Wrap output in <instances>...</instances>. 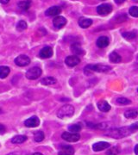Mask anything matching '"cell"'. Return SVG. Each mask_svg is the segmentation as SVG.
<instances>
[{
	"label": "cell",
	"mask_w": 138,
	"mask_h": 155,
	"mask_svg": "<svg viewBox=\"0 0 138 155\" xmlns=\"http://www.w3.org/2000/svg\"><path fill=\"white\" fill-rule=\"evenodd\" d=\"M116 1V4H118V5H121V4H123V3H124L126 0H115Z\"/></svg>",
	"instance_id": "obj_34"
},
{
	"label": "cell",
	"mask_w": 138,
	"mask_h": 155,
	"mask_svg": "<svg viewBox=\"0 0 138 155\" xmlns=\"http://www.w3.org/2000/svg\"><path fill=\"white\" fill-rule=\"evenodd\" d=\"M98 108L102 112H108L110 110V105L105 100L99 101L98 103Z\"/></svg>",
	"instance_id": "obj_17"
},
{
	"label": "cell",
	"mask_w": 138,
	"mask_h": 155,
	"mask_svg": "<svg viewBox=\"0 0 138 155\" xmlns=\"http://www.w3.org/2000/svg\"><path fill=\"white\" fill-rule=\"evenodd\" d=\"M130 128L133 130V132H135L136 130H138V122L133 123L132 125L130 126Z\"/></svg>",
	"instance_id": "obj_32"
},
{
	"label": "cell",
	"mask_w": 138,
	"mask_h": 155,
	"mask_svg": "<svg viewBox=\"0 0 138 155\" xmlns=\"http://www.w3.org/2000/svg\"><path fill=\"white\" fill-rule=\"evenodd\" d=\"M81 125L79 123H76V124H72L71 126L68 127V130L71 131V133H78L81 130Z\"/></svg>",
	"instance_id": "obj_26"
},
{
	"label": "cell",
	"mask_w": 138,
	"mask_h": 155,
	"mask_svg": "<svg viewBox=\"0 0 138 155\" xmlns=\"http://www.w3.org/2000/svg\"><path fill=\"white\" fill-rule=\"evenodd\" d=\"M15 63L18 67H26L30 63V59L27 55L21 54L15 59Z\"/></svg>",
	"instance_id": "obj_6"
},
{
	"label": "cell",
	"mask_w": 138,
	"mask_h": 155,
	"mask_svg": "<svg viewBox=\"0 0 138 155\" xmlns=\"http://www.w3.org/2000/svg\"><path fill=\"white\" fill-rule=\"evenodd\" d=\"M39 124H40V120L35 116H31L30 118H29L24 122V125L28 127H35L39 126Z\"/></svg>",
	"instance_id": "obj_9"
},
{
	"label": "cell",
	"mask_w": 138,
	"mask_h": 155,
	"mask_svg": "<svg viewBox=\"0 0 138 155\" xmlns=\"http://www.w3.org/2000/svg\"><path fill=\"white\" fill-rule=\"evenodd\" d=\"M137 91H138V90H137Z\"/></svg>",
	"instance_id": "obj_40"
},
{
	"label": "cell",
	"mask_w": 138,
	"mask_h": 155,
	"mask_svg": "<svg viewBox=\"0 0 138 155\" xmlns=\"http://www.w3.org/2000/svg\"><path fill=\"white\" fill-rule=\"evenodd\" d=\"M2 112H3V111H2V109H1V108H0V114H1V113H2Z\"/></svg>",
	"instance_id": "obj_39"
},
{
	"label": "cell",
	"mask_w": 138,
	"mask_h": 155,
	"mask_svg": "<svg viewBox=\"0 0 138 155\" xmlns=\"http://www.w3.org/2000/svg\"><path fill=\"white\" fill-rule=\"evenodd\" d=\"M138 116V111L136 110H129L126 112H124V116L128 119H133L136 118Z\"/></svg>",
	"instance_id": "obj_24"
},
{
	"label": "cell",
	"mask_w": 138,
	"mask_h": 155,
	"mask_svg": "<svg viewBox=\"0 0 138 155\" xmlns=\"http://www.w3.org/2000/svg\"><path fill=\"white\" fill-rule=\"evenodd\" d=\"M53 55V49L50 47H44L39 53V57L42 59H49Z\"/></svg>",
	"instance_id": "obj_10"
},
{
	"label": "cell",
	"mask_w": 138,
	"mask_h": 155,
	"mask_svg": "<svg viewBox=\"0 0 138 155\" xmlns=\"http://www.w3.org/2000/svg\"><path fill=\"white\" fill-rule=\"evenodd\" d=\"M57 82V80L54 77H46L42 79L41 83L44 85H51V84H55Z\"/></svg>",
	"instance_id": "obj_22"
},
{
	"label": "cell",
	"mask_w": 138,
	"mask_h": 155,
	"mask_svg": "<svg viewBox=\"0 0 138 155\" xmlns=\"http://www.w3.org/2000/svg\"><path fill=\"white\" fill-rule=\"evenodd\" d=\"M134 151H135V153L136 155H138V144L135 147V149H134Z\"/></svg>",
	"instance_id": "obj_36"
},
{
	"label": "cell",
	"mask_w": 138,
	"mask_h": 155,
	"mask_svg": "<svg viewBox=\"0 0 138 155\" xmlns=\"http://www.w3.org/2000/svg\"><path fill=\"white\" fill-rule=\"evenodd\" d=\"M42 75V69L40 67H35L28 70L26 72V78L29 80H35Z\"/></svg>",
	"instance_id": "obj_4"
},
{
	"label": "cell",
	"mask_w": 138,
	"mask_h": 155,
	"mask_svg": "<svg viewBox=\"0 0 138 155\" xmlns=\"http://www.w3.org/2000/svg\"><path fill=\"white\" fill-rule=\"evenodd\" d=\"M61 137L63 140H65L66 141H68V142H76L80 139V135L78 133L64 132L62 134Z\"/></svg>",
	"instance_id": "obj_5"
},
{
	"label": "cell",
	"mask_w": 138,
	"mask_h": 155,
	"mask_svg": "<svg viewBox=\"0 0 138 155\" xmlns=\"http://www.w3.org/2000/svg\"><path fill=\"white\" fill-rule=\"evenodd\" d=\"M96 44L99 48H104L109 45V38L106 36H100L99 38L97 40Z\"/></svg>",
	"instance_id": "obj_15"
},
{
	"label": "cell",
	"mask_w": 138,
	"mask_h": 155,
	"mask_svg": "<svg viewBox=\"0 0 138 155\" xmlns=\"http://www.w3.org/2000/svg\"><path fill=\"white\" fill-rule=\"evenodd\" d=\"M133 133V130L130 128V127H123L116 129H111L110 131H108L107 133H105V135L110 136L111 138L114 139H122L123 137L129 136L130 134Z\"/></svg>",
	"instance_id": "obj_1"
},
{
	"label": "cell",
	"mask_w": 138,
	"mask_h": 155,
	"mask_svg": "<svg viewBox=\"0 0 138 155\" xmlns=\"http://www.w3.org/2000/svg\"><path fill=\"white\" fill-rule=\"evenodd\" d=\"M123 38H125L126 40H128V41H130V40H132V39L136 37V33L135 31L125 32V33L123 34Z\"/></svg>",
	"instance_id": "obj_29"
},
{
	"label": "cell",
	"mask_w": 138,
	"mask_h": 155,
	"mask_svg": "<svg viewBox=\"0 0 138 155\" xmlns=\"http://www.w3.org/2000/svg\"><path fill=\"white\" fill-rule=\"evenodd\" d=\"M27 27H28V25L25 21H22V20H21V21H19V22H17V29L18 30V31H23V30H25V29L27 28Z\"/></svg>",
	"instance_id": "obj_28"
},
{
	"label": "cell",
	"mask_w": 138,
	"mask_h": 155,
	"mask_svg": "<svg viewBox=\"0 0 138 155\" xmlns=\"http://www.w3.org/2000/svg\"><path fill=\"white\" fill-rule=\"evenodd\" d=\"M74 154V149L71 146L66 145H61V151L59 152L58 155H73Z\"/></svg>",
	"instance_id": "obj_12"
},
{
	"label": "cell",
	"mask_w": 138,
	"mask_h": 155,
	"mask_svg": "<svg viewBox=\"0 0 138 155\" xmlns=\"http://www.w3.org/2000/svg\"><path fill=\"white\" fill-rule=\"evenodd\" d=\"M61 12V7H59V6H52V7H50V8H49L46 11L45 15L48 16V17H55V16H58Z\"/></svg>",
	"instance_id": "obj_11"
},
{
	"label": "cell",
	"mask_w": 138,
	"mask_h": 155,
	"mask_svg": "<svg viewBox=\"0 0 138 155\" xmlns=\"http://www.w3.org/2000/svg\"><path fill=\"white\" fill-rule=\"evenodd\" d=\"M110 61L112 63H119L122 61L121 56L119 55L116 52H112L110 54Z\"/></svg>",
	"instance_id": "obj_23"
},
{
	"label": "cell",
	"mask_w": 138,
	"mask_h": 155,
	"mask_svg": "<svg viewBox=\"0 0 138 155\" xmlns=\"http://www.w3.org/2000/svg\"><path fill=\"white\" fill-rule=\"evenodd\" d=\"M65 62L68 67H73L80 63V59L77 55H70L66 57Z\"/></svg>",
	"instance_id": "obj_8"
},
{
	"label": "cell",
	"mask_w": 138,
	"mask_h": 155,
	"mask_svg": "<svg viewBox=\"0 0 138 155\" xmlns=\"http://www.w3.org/2000/svg\"><path fill=\"white\" fill-rule=\"evenodd\" d=\"M108 147H110V144L108 142H105V141H100V142H97V143L93 145V149L94 152L103 151V150L106 149Z\"/></svg>",
	"instance_id": "obj_14"
},
{
	"label": "cell",
	"mask_w": 138,
	"mask_h": 155,
	"mask_svg": "<svg viewBox=\"0 0 138 155\" xmlns=\"http://www.w3.org/2000/svg\"><path fill=\"white\" fill-rule=\"evenodd\" d=\"M71 50L75 55H82L85 54L83 48L80 47V45L78 43H74L71 46Z\"/></svg>",
	"instance_id": "obj_18"
},
{
	"label": "cell",
	"mask_w": 138,
	"mask_h": 155,
	"mask_svg": "<svg viewBox=\"0 0 138 155\" xmlns=\"http://www.w3.org/2000/svg\"><path fill=\"white\" fill-rule=\"evenodd\" d=\"M66 23V19L65 17H61V16H57L56 17H55V19L53 20V24L55 26V28H62L63 26H65Z\"/></svg>",
	"instance_id": "obj_13"
},
{
	"label": "cell",
	"mask_w": 138,
	"mask_h": 155,
	"mask_svg": "<svg viewBox=\"0 0 138 155\" xmlns=\"http://www.w3.org/2000/svg\"><path fill=\"white\" fill-rule=\"evenodd\" d=\"M10 2V0H0V3L1 4H4V5H6Z\"/></svg>",
	"instance_id": "obj_35"
},
{
	"label": "cell",
	"mask_w": 138,
	"mask_h": 155,
	"mask_svg": "<svg viewBox=\"0 0 138 155\" xmlns=\"http://www.w3.org/2000/svg\"><path fill=\"white\" fill-rule=\"evenodd\" d=\"M120 153V149L118 147H113L106 152V155H117Z\"/></svg>",
	"instance_id": "obj_30"
},
{
	"label": "cell",
	"mask_w": 138,
	"mask_h": 155,
	"mask_svg": "<svg viewBox=\"0 0 138 155\" xmlns=\"http://www.w3.org/2000/svg\"><path fill=\"white\" fill-rule=\"evenodd\" d=\"M74 114V107L70 104L63 105L57 112V116L61 119L71 117Z\"/></svg>",
	"instance_id": "obj_2"
},
{
	"label": "cell",
	"mask_w": 138,
	"mask_h": 155,
	"mask_svg": "<svg viewBox=\"0 0 138 155\" xmlns=\"http://www.w3.org/2000/svg\"><path fill=\"white\" fill-rule=\"evenodd\" d=\"M11 72L10 67H5V66H1L0 67V78H5L9 73Z\"/></svg>",
	"instance_id": "obj_21"
},
{
	"label": "cell",
	"mask_w": 138,
	"mask_h": 155,
	"mask_svg": "<svg viewBox=\"0 0 138 155\" xmlns=\"http://www.w3.org/2000/svg\"><path fill=\"white\" fill-rule=\"evenodd\" d=\"M5 132V127L2 124H0V134H4Z\"/></svg>",
	"instance_id": "obj_33"
},
{
	"label": "cell",
	"mask_w": 138,
	"mask_h": 155,
	"mask_svg": "<svg viewBox=\"0 0 138 155\" xmlns=\"http://www.w3.org/2000/svg\"><path fill=\"white\" fill-rule=\"evenodd\" d=\"M34 140L36 142H41L44 140V133L42 131H37L34 134Z\"/></svg>",
	"instance_id": "obj_25"
},
{
	"label": "cell",
	"mask_w": 138,
	"mask_h": 155,
	"mask_svg": "<svg viewBox=\"0 0 138 155\" xmlns=\"http://www.w3.org/2000/svg\"><path fill=\"white\" fill-rule=\"evenodd\" d=\"M18 7L22 11H28L31 5V0H23L18 3Z\"/></svg>",
	"instance_id": "obj_19"
},
{
	"label": "cell",
	"mask_w": 138,
	"mask_h": 155,
	"mask_svg": "<svg viewBox=\"0 0 138 155\" xmlns=\"http://www.w3.org/2000/svg\"><path fill=\"white\" fill-rule=\"evenodd\" d=\"M7 155H17L16 153H9V154H7Z\"/></svg>",
	"instance_id": "obj_38"
},
{
	"label": "cell",
	"mask_w": 138,
	"mask_h": 155,
	"mask_svg": "<svg viewBox=\"0 0 138 155\" xmlns=\"http://www.w3.org/2000/svg\"><path fill=\"white\" fill-rule=\"evenodd\" d=\"M110 70V67L105 65H88L85 67V73L90 74L93 72H107Z\"/></svg>",
	"instance_id": "obj_3"
},
{
	"label": "cell",
	"mask_w": 138,
	"mask_h": 155,
	"mask_svg": "<svg viewBox=\"0 0 138 155\" xmlns=\"http://www.w3.org/2000/svg\"><path fill=\"white\" fill-rule=\"evenodd\" d=\"M26 140H27V137L25 135H17L11 139V142L14 144H21V143H23Z\"/></svg>",
	"instance_id": "obj_20"
},
{
	"label": "cell",
	"mask_w": 138,
	"mask_h": 155,
	"mask_svg": "<svg viewBox=\"0 0 138 155\" xmlns=\"http://www.w3.org/2000/svg\"><path fill=\"white\" fill-rule=\"evenodd\" d=\"M112 11V6L109 5V4H103L98 6L97 8V12L101 15V16H106L108 14H110Z\"/></svg>",
	"instance_id": "obj_7"
},
{
	"label": "cell",
	"mask_w": 138,
	"mask_h": 155,
	"mask_svg": "<svg viewBox=\"0 0 138 155\" xmlns=\"http://www.w3.org/2000/svg\"><path fill=\"white\" fill-rule=\"evenodd\" d=\"M129 13L130 16L134 17H138V7L137 6H132L130 8L129 10Z\"/></svg>",
	"instance_id": "obj_31"
},
{
	"label": "cell",
	"mask_w": 138,
	"mask_h": 155,
	"mask_svg": "<svg viewBox=\"0 0 138 155\" xmlns=\"http://www.w3.org/2000/svg\"><path fill=\"white\" fill-rule=\"evenodd\" d=\"M93 24V21L89 18H86V17H81L79 20V25L83 28H86L90 27Z\"/></svg>",
	"instance_id": "obj_16"
},
{
	"label": "cell",
	"mask_w": 138,
	"mask_h": 155,
	"mask_svg": "<svg viewBox=\"0 0 138 155\" xmlns=\"http://www.w3.org/2000/svg\"><path fill=\"white\" fill-rule=\"evenodd\" d=\"M31 155H42L41 153H32Z\"/></svg>",
	"instance_id": "obj_37"
},
{
	"label": "cell",
	"mask_w": 138,
	"mask_h": 155,
	"mask_svg": "<svg viewBox=\"0 0 138 155\" xmlns=\"http://www.w3.org/2000/svg\"><path fill=\"white\" fill-rule=\"evenodd\" d=\"M116 103L118 104H120V105H128V104H131V101L130 100H129L126 97H118L117 99H116Z\"/></svg>",
	"instance_id": "obj_27"
}]
</instances>
